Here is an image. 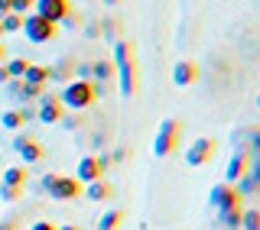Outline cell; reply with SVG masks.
I'll return each mask as SVG.
<instances>
[{"label":"cell","instance_id":"obj_27","mask_svg":"<svg viewBox=\"0 0 260 230\" xmlns=\"http://www.w3.org/2000/svg\"><path fill=\"white\" fill-rule=\"evenodd\" d=\"M247 152L260 156V130H250V133H247Z\"/></svg>","mask_w":260,"mask_h":230},{"label":"cell","instance_id":"obj_4","mask_svg":"<svg viewBox=\"0 0 260 230\" xmlns=\"http://www.w3.org/2000/svg\"><path fill=\"white\" fill-rule=\"evenodd\" d=\"M43 188H46V195L52 201H72V198H78L81 182H78V178H72V175H46L43 178Z\"/></svg>","mask_w":260,"mask_h":230},{"label":"cell","instance_id":"obj_17","mask_svg":"<svg viewBox=\"0 0 260 230\" xmlns=\"http://www.w3.org/2000/svg\"><path fill=\"white\" fill-rule=\"evenodd\" d=\"M29 120V110H4L0 113V127L4 130H20Z\"/></svg>","mask_w":260,"mask_h":230},{"label":"cell","instance_id":"obj_26","mask_svg":"<svg viewBox=\"0 0 260 230\" xmlns=\"http://www.w3.org/2000/svg\"><path fill=\"white\" fill-rule=\"evenodd\" d=\"M10 13H16V16L32 13V0H10Z\"/></svg>","mask_w":260,"mask_h":230},{"label":"cell","instance_id":"obj_28","mask_svg":"<svg viewBox=\"0 0 260 230\" xmlns=\"http://www.w3.org/2000/svg\"><path fill=\"white\" fill-rule=\"evenodd\" d=\"M20 195H23V188H7V185H0V198H4V201H20Z\"/></svg>","mask_w":260,"mask_h":230},{"label":"cell","instance_id":"obj_21","mask_svg":"<svg viewBox=\"0 0 260 230\" xmlns=\"http://www.w3.org/2000/svg\"><path fill=\"white\" fill-rule=\"evenodd\" d=\"M120 220H124V214H120L117 208H114V211H104L101 220H98V230H117Z\"/></svg>","mask_w":260,"mask_h":230},{"label":"cell","instance_id":"obj_12","mask_svg":"<svg viewBox=\"0 0 260 230\" xmlns=\"http://www.w3.org/2000/svg\"><path fill=\"white\" fill-rule=\"evenodd\" d=\"M62 113H65V107H62L59 94H46L43 101H39V110H36V117L43 120L46 127H52V123H59V120H62Z\"/></svg>","mask_w":260,"mask_h":230},{"label":"cell","instance_id":"obj_8","mask_svg":"<svg viewBox=\"0 0 260 230\" xmlns=\"http://www.w3.org/2000/svg\"><path fill=\"white\" fill-rule=\"evenodd\" d=\"M208 204L215 208V214H218V211H224V208L244 204V198H241V191H238L234 185H228V182H218V185L208 191Z\"/></svg>","mask_w":260,"mask_h":230},{"label":"cell","instance_id":"obj_15","mask_svg":"<svg viewBox=\"0 0 260 230\" xmlns=\"http://www.w3.org/2000/svg\"><path fill=\"white\" fill-rule=\"evenodd\" d=\"M241 211H244V204H234V208L218 211V224H221L224 230H241Z\"/></svg>","mask_w":260,"mask_h":230},{"label":"cell","instance_id":"obj_40","mask_svg":"<svg viewBox=\"0 0 260 230\" xmlns=\"http://www.w3.org/2000/svg\"><path fill=\"white\" fill-rule=\"evenodd\" d=\"M257 104H260V97H257Z\"/></svg>","mask_w":260,"mask_h":230},{"label":"cell","instance_id":"obj_37","mask_svg":"<svg viewBox=\"0 0 260 230\" xmlns=\"http://www.w3.org/2000/svg\"><path fill=\"white\" fill-rule=\"evenodd\" d=\"M59 230H78V227H75V224H65V227H59Z\"/></svg>","mask_w":260,"mask_h":230},{"label":"cell","instance_id":"obj_7","mask_svg":"<svg viewBox=\"0 0 260 230\" xmlns=\"http://www.w3.org/2000/svg\"><path fill=\"white\" fill-rule=\"evenodd\" d=\"M13 152L20 156L26 166H32V162H43V156H46L43 143H39L36 136H29V133H16L13 136Z\"/></svg>","mask_w":260,"mask_h":230},{"label":"cell","instance_id":"obj_18","mask_svg":"<svg viewBox=\"0 0 260 230\" xmlns=\"http://www.w3.org/2000/svg\"><path fill=\"white\" fill-rule=\"evenodd\" d=\"M85 195H88L91 201H108L111 195H114V188H111V182H104V178H98V182H91V185L85 188Z\"/></svg>","mask_w":260,"mask_h":230},{"label":"cell","instance_id":"obj_25","mask_svg":"<svg viewBox=\"0 0 260 230\" xmlns=\"http://www.w3.org/2000/svg\"><path fill=\"white\" fill-rule=\"evenodd\" d=\"M26 59H10V62H4V68H7V75H10V81L13 78H23V71H26Z\"/></svg>","mask_w":260,"mask_h":230},{"label":"cell","instance_id":"obj_36","mask_svg":"<svg viewBox=\"0 0 260 230\" xmlns=\"http://www.w3.org/2000/svg\"><path fill=\"white\" fill-rule=\"evenodd\" d=\"M7 59V49H4V43H0V62H4Z\"/></svg>","mask_w":260,"mask_h":230},{"label":"cell","instance_id":"obj_22","mask_svg":"<svg viewBox=\"0 0 260 230\" xmlns=\"http://www.w3.org/2000/svg\"><path fill=\"white\" fill-rule=\"evenodd\" d=\"M91 75H94L98 81H111V78H114V65H111V59H98V62L91 65Z\"/></svg>","mask_w":260,"mask_h":230},{"label":"cell","instance_id":"obj_24","mask_svg":"<svg viewBox=\"0 0 260 230\" xmlns=\"http://www.w3.org/2000/svg\"><path fill=\"white\" fill-rule=\"evenodd\" d=\"M0 29H4V32H20L23 29V16H16V13L0 16Z\"/></svg>","mask_w":260,"mask_h":230},{"label":"cell","instance_id":"obj_29","mask_svg":"<svg viewBox=\"0 0 260 230\" xmlns=\"http://www.w3.org/2000/svg\"><path fill=\"white\" fill-rule=\"evenodd\" d=\"M29 230H59V227L52 220H36V224H29Z\"/></svg>","mask_w":260,"mask_h":230},{"label":"cell","instance_id":"obj_32","mask_svg":"<svg viewBox=\"0 0 260 230\" xmlns=\"http://www.w3.org/2000/svg\"><path fill=\"white\" fill-rule=\"evenodd\" d=\"M75 75H81V78H85V75H91V65H78V68H75Z\"/></svg>","mask_w":260,"mask_h":230},{"label":"cell","instance_id":"obj_10","mask_svg":"<svg viewBox=\"0 0 260 230\" xmlns=\"http://www.w3.org/2000/svg\"><path fill=\"white\" fill-rule=\"evenodd\" d=\"M211 156H215V139L199 136V139L189 146V149H185V162H189V166H205Z\"/></svg>","mask_w":260,"mask_h":230},{"label":"cell","instance_id":"obj_38","mask_svg":"<svg viewBox=\"0 0 260 230\" xmlns=\"http://www.w3.org/2000/svg\"><path fill=\"white\" fill-rule=\"evenodd\" d=\"M104 4H108V7H117V4H120V0H104Z\"/></svg>","mask_w":260,"mask_h":230},{"label":"cell","instance_id":"obj_13","mask_svg":"<svg viewBox=\"0 0 260 230\" xmlns=\"http://www.w3.org/2000/svg\"><path fill=\"white\" fill-rule=\"evenodd\" d=\"M195 78H199V65L192 59H182L173 65V85L176 88H189V85H195Z\"/></svg>","mask_w":260,"mask_h":230},{"label":"cell","instance_id":"obj_20","mask_svg":"<svg viewBox=\"0 0 260 230\" xmlns=\"http://www.w3.org/2000/svg\"><path fill=\"white\" fill-rule=\"evenodd\" d=\"M241 230H260V208H244L241 211Z\"/></svg>","mask_w":260,"mask_h":230},{"label":"cell","instance_id":"obj_14","mask_svg":"<svg viewBox=\"0 0 260 230\" xmlns=\"http://www.w3.org/2000/svg\"><path fill=\"white\" fill-rule=\"evenodd\" d=\"M0 185H7V188H23V185H26V166H10V169H4V172H0Z\"/></svg>","mask_w":260,"mask_h":230},{"label":"cell","instance_id":"obj_35","mask_svg":"<svg viewBox=\"0 0 260 230\" xmlns=\"http://www.w3.org/2000/svg\"><path fill=\"white\" fill-rule=\"evenodd\" d=\"M10 81V75H7V68H4V62H0V85H7Z\"/></svg>","mask_w":260,"mask_h":230},{"label":"cell","instance_id":"obj_1","mask_svg":"<svg viewBox=\"0 0 260 230\" xmlns=\"http://www.w3.org/2000/svg\"><path fill=\"white\" fill-rule=\"evenodd\" d=\"M114 71H117V78H120V97H134L137 94V59H134V46L127 43V39H117L114 43Z\"/></svg>","mask_w":260,"mask_h":230},{"label":"cell","instance_id":"obj_34","mask_svg":"<svg viewBox=\"0 0 260 230\" xmlns=\"http://www.w3.org/2000/svg\"><path fill=\"white\" fill-rule=\"evenodd\" d=\"M10 13V0H0V16H7Z\"/></svg>","mask_w":260,"mask_h":230},{"label":"cell","instance_id":"obj_16","mask_svg":"<svg viewBox=\"0 0 260 230\" xmlns=\"http://www.w3.org/2000/svg\"><path fill=\"white\" fill-rule=\"evenodd\" d=\"M20 81H26V85H46V81H49V65H32L29 62Z\"/></svg>","mask_w":260,"mask_h":230},{"label":"cell","instance_id":"obj_2","mask_svg":"<svg viewBox=\"0 0 260 230\" xmlns=\"http://www.w3.org/2000/svg\"><path fill=\"white\" fill-rule=\"evenodd\" d=\"M59 101H62V107H69V110H75V113L78 110H88L98 101V88L88 78H75V81H69V85L62 88Z\"/></svg>","mask_w":260,"mask_h":230},{"label":"cell","instance_id":"obj_11","mask_svg":"<svg viewBox=\"0 0 260 230\" xmlns=\"http://www.w3.org/2000/svg\"><path fill=\"white\" fill-rule=\"evenodd\" d=\"M250 172V152L247 149H238L228 159V166H224V178H228V185H234L238 178H244Z\"/></svg>","mask_w":260,"mask_h":230},{"label":"cell","instance_id":"obj_30","mask_svg":"<svg viewBox=\"0 0 260 230\" xmlns=\"http://www.w3.org/2000/svg\"><path fill=\"white\" fill-rule=\"evenodd\" d=\"M250 175H254L257 182H260V156H254V169H250Z\"/></svg>","mask_w":260,"mask_h":230},{"label":"cell","instance_id":"obj_23","mask_svg":"<svg viewBox=\"0 0 260 230\" xmlns=\"http://www.w3.org/2000/svg\"><path fill=\"white\" fill-rule=\"evenodd\" d=\"M69 75H75V65H72V59L59 62L55 68H49V81H65Z\"/></svg>","mask_w":260,"mask_h":230},{"label":"cell","instance_id":"obj_31","mask_svg":"<svg viewBox=\"0 0 260 230\" xmlns=\"http://www.w3.org/2000/svg\"><path fill=\"white\" fill-rule=\"evenodd\" d=\"M0 230H16V220L10 217V220H0Z\"/></svg>","mask_w":260,"mask_h":230},{"label":"cell","instance_id":"obj_6","mask_svg":"<svg viewBox=\"0 0 260 230\" xmlns=\"http://www.w3.org/2000/svg\"><path fill=\"white\" fill-rule=\"evenodd\" d=\"M108 166H111L108 156H81L75 178L81 185H91V182H98V178H104V169H108Z\"/></svg>","mask_w":260,"mask_h":230},{"label":"cell","instance_id":"obj_19","mask_svg":"<svg viewBox=\"0 0 260 230\" xmlns=\"http://www.w3.org/2000/svg\"><path fill=\"white\" fill-rule=\"evenodd\" d=\"M234 188L241 191V198H247V195H260V182L250 175V172H247L244 178H238V182H234Z\"/></svg>","mask_w":260,"mask_h":230},{"label":"cell","instance_id":"obj_39","mask_svg":"<svg viewBox=\"0 0 260 230\" xmlns=\"http://www.w3.org/2000/svg\"><path fill=\"white\" fill-rule=\"evenodd\" d=\"M0 36H4V29H0Z\"/></svg>","mask_w":260,"mask_h":230},{"label":"cell","instance_id":"obj_3","mask_svg":"<svg viewBox=\"0 0 260 230\" xmlns=\"http://www.w3.org/2000/svg\"><path fill=\"white\" fill-rule=\"evenodd\" d=\"M179 136H182V123H179L176 117H166V120H162L159 127H156V139H153V156H156V159H166V156L176 149Z\"/></svg>","mask_w":260,"mask_h":230},{"label":"cell","instance_id":"obj_9","mask_svg":"<svg viewBox=\"0 0 260 230\" xmlns=\"http://www.w3.org/2000/svg\"><path fill=\"white\" fill-rule=\"evenodd\" d=\"M32 13H39L49 23H62L72 13V7L69 0H32Z\"/></svg>","mask_w":260,"mask_h":230},{"label":"cell","instance_id":"obj_5","mask_svg":"<svg viewBox=\"0 0 260 230\" xmlns=\"http://www.w3.org/2000/svg\"><path fill=\"white\" fill-rule=\"evenodd\" d=\"M23 32H26L29 43L43 46V43H52V39H55L59 23H49V20H43L39 13H26V16H23Z\"/></svg>","mask_w":260,"mask_h":230},{"label":"cell","instance_id":"obj_33","mask_svg":"<svg viewBox=\"0 0 260 230\" xmlns=\"http://www.w3.org/2000/svg\"><path fill=\"white\" fill-rule=\"evenodd\" d=\"M59 123H65V127L72 130V127H75V117H72V113H69V117H65V113H62V120H59Z\"/></svg>","mask_w":260,"mask_h":230}]
</instances>
